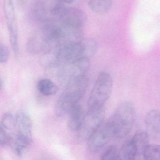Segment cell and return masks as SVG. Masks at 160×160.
<instances>
[{
  "mask_svg": "<svg viewBox=\"0 0 160 160\" xmlns=\"http://www.w3.org/2000/svg\"><path fill=\"white\" fill-rule=\"evenodd\" d=\"M9 53V49L7 46L4 44H0V63H4L8 61Z\"/></svg>",
  "mask_w": 160,
  "mask_h": 160,
  "instance_id": "22",
  "label": "cell"
},
{
  "mask_svg": "<svg viewBox=\"0 0 160 160\" xmlns=\"http://www.w3.org/2000/svg\"><path fill=\"white\" fill-rule=\"evenodd\" d=\"M27 1H28V0H18V2L19 4L22 6L25 4L27 2Z\"/></svg>",
  "mask_w": 160,
  "mask_h": 160,
  "instance_id": "25",
  "label": "cell"
},
{
  "mask_svg": "<svg viewBox=\"0 0 160 160\" xmlns=\"http://www.w3.org/2000/svg\"><path fill=\"white\" fill-rule=\"evenodd\" d=\"M142 155L144 160H160V146L155 144H148Z\"/></svg>",
  "mask_w": 160,
  "mask_h": 160,
  "instance_id": "19",
  "label": "cell"
},
{
  "mask_svg": "<svg viewBox=\"0 0 160 160\" xmlns=\"http://www.w3.org/2000/svg\"><path fill=\"white\" fill-rule=\"evenodd\" d=\"M8 32H9V41L14 55L17 57L18 54L19 48L18 41V31L16 19L9 20L7 21Z\"/></svg>",
  "mask_w": 160,
  "mask_h": 160,
  "instance_id": "17",
  "label": "cell"
},
{
  "mask_svg": "<svg viewBox=\"0 0 160 160\" xmlns=\"http://www.w3.org/2000/svg\"><path fill=\"white\" fill-rule=\"evenodd\" d=\"M60 25L59 48L78 43L83 39V32L82 28L62 26L61 24Z\"/></svg>",
  "mask_w": 160,
  "mask_h": 160,
  "instance_id": "8",
  "label": "cell"
},
{
  "mask_svg": "<svg viewBox=\"0 0 160 160\" xmlns=\"http://www.w3.org/2000/svg\"><path fill=\"white\" fill-rule=\"evenodd\" d=\"M3 86V82L2 78H0V91H1V89H2V88Z\"/></svg>",
  "mask_w": 160,
  "mask_h": 160,
  "instance_id": "26",
  "label": "cell"
},
{
  "mask_svg": "<svg viewBox=\"0 0 160 160\" xmlns=\"http://www.w3.org/2000/svg\"><path fill=\"white\" fill-rule=\"evenodd\" d=\"M64 3L66 4H70L74 2V0H61Z\"/></svg>",
  "mask_w": 160,
  "mask_h": 160,
  "instance_id": "24",
  "label": "cell"
},
{
  "mask_svg": "<svg viewBox=\"0 0 160 160\" xmlns=\"http://www.w3.org/2000/svg\"><path fill=\"white\" fill-rule=\"evenodd\" d=\"M105 107L88 109L83 120L77 131L78 139L87 141L89 137L102 124L105 117Z\"/></svg>",
  "mask_w": 160,
  "mask_h": 160,
  "instance_id": "4",
  "label": "cell"
},
{
  "mask_svg": "<svg viewBox=\"0 0 160 160\" xmlns=\"http://www.w3.org/2000/svg\"><path fill=\"white\" fill-rule=\"evenodd\" d=\"M137 156V149L131 139L127 141L122 145L116 160H135Z\"/></svg>",
  "mask_w": 160,
  "mask_h": 160,
  "instance_id": "14",
  "label": "cell"
},
{
  "mask_svg": "<svg viewBox=\"0 0 160 160\" xmlns=\"http://www.w3.org/2000/svg\"><path fill=\"white\" fill-rule=\"evenodd\" d=\"M149 138L147 131L142 130H138L133 135L132 140L137 149V156L143 154L145 148L149 144Z\"/></svg>",
  "mask_w": 160,
  "mask_h": 160,
  "instance_id": "15",
  "label": "cell"
},
{
  "mask_svg": "<svg viewBox=\"0 0 160 160\" xmlns=\"http://www.w3.org/2000/svg\"><path fill=\"white\" fill-rule=\"evenodd\" d=\"M48 9L47 4L42 1L35 2L30 10V16L33 20L42 24L49 20L48 18Z\"/></svg>",
  "mask_w": 160,
  "mask_h": 160,
  "instance_id": "13",
  "label": "cell"
},
{
  "mask_svg": "<svg viewBox=\"0 0 160 160\" xmlns=\"http://www.w3.org/2000/svg\"><path fill=\"white\" fill-rule=\"evenodd\" d=\"M147 132L149 137L155 141H160V112L152 109L147 113L145 118Z\"/></svg>",
  "mask_w": 160,
  "mask_h": 160,
  "instance_id": "9",
  "label": "cell"
},
{
  "mask_svg": "<svg viewBox=\"0 0 160 160\" xmlns=\"http://www.w3.org/2000/svg\"><path fill=\"white\" fill-rule=\"evenodd\" d=\"M88 82L87 76H83L74 78L68 82L54 108L57 117L63 116L68 113L78 104L85 93Z\"/></svg>",
  "mask_w": 160,
  "mask_h": 160,
  "instance_id": "1",
  "label": "cell"
},
{
  "mask_svg": "<svg viewBox=\"0 0 160 160\" xmlns=\"http://www.w3.org/2000/svg\"><path fill=\"white\" fill-rule=\"evenodd\" d=\"M112 137L107 121L103 122L87 141L88 150L92 153L100 152Z\"/></svg>",
  "mask_w": 160,
  "mask_h": 160,
  "instance_id": "6",
  "label": "cell"
},
{
  "mask_svg": "<svg viewBox=\"0 0 160 160\" xmlns=\"http://www.w3.org/2000/svg\"><path fill=\"white\" fill-rule=\"evenodd\" d=\"M117 148L115 145H111L101 156L100 160H116L117 156Z\"/></svg>",
  "mask_w": 160,
  "mask_h": 160,
  "instance_id": "21",
  "label": "cell"
},
{
  "mask_svg": "<svg viewBox=\"0 0 160 160\" xmlns=\"http://www.w3.org/2000/svg\"><path fill=\"white\" fill-rule=\"evenodd\" d=\"M8 136L4 128L0 124V146H4L7 143Z\"/></svg>",
  "mask_w": 160,
  "mask_h": 160,
  "instance_id": "23",
  "label": "cell"
},
{
  "mask_svg": "<svg viewBox=\"0 0 160 160\" xmlns=\"http://www.w3.org/2000/svg\"><path fill=\"white\" fill-rule=\"evenodd\" d=\"M68 128L74 131H78L82 122L85 114L82 106L78 104L68 112Z\"/></svg>",
  "mask_w": 160,
  "mask_h": 160,
  "instance_id": "12",
  "label": "cell"
},
{
  "mask_svg": "<svg viewBox=\"0 0 160 160\" xmlns=\"http://www.w3.org/2000/svg\"><path fill=\"white\" fill-rule=\"evenodd\" d=\"M15 117L18 128V133L32 142V122L30 116L25 112L19 111Z\"/></svg>",
  "mask_w": 160,
  "mask_h": 160,
  "instance_id": "10",
  "label": "cell"
},
{
  "mask_svg": "<svg viewBox=\"0 0 160 160\" xmlns=\"http://www.w3.org/2000/svg\"><path fill=\"white\" fill-rule=\"evenodd\" d=\"M113 88L112 77L107 72H102L97 78L88 101V109L101 108L109 99Z\"/></svg>",
  "mask_w": 160,
  "mask_h": 160,
  "instance_id": "3",
  "label": "cell"
},
{
  "mask_svg": "<svg viewBox=\"0 0 160 160\" xmlns=\"http://www.w3.org/2000/svg\"><path fill=\"white\" fill-rule=\"evenodd\" d=\"M7 143L14 154L22 157L31 145L32 142L28 141L18 132L8 136Z\"/></svg>",
  "mask_w": 160,
  "mask_h": 160,
  "instance_id": "11",
  "label": "cell"
},
{
  "mask_svg": "<svg viewBox=\"0 0 160 160\" xmlns=\"http://www.w3.org/2000/svg\"><path fill=\"white\" fill-rule=\"evenodd\" d=\"M57 19L62 26L82 28L87 20L86 14L81 9L66 6L62 10Z\"/></svg>",
  "mask_w": 160,
  "mask_h": 160,
  "instance_id": "7",
  "label": "cell"
},
{
  "mask_svg": "<svg viewBox=\"0 0 160 160\" xmlns=\"http://www.w3.org/2000/svg\"><path fill=\"white\" fill-rule=\"evenodd\" d=\"M90 67L89 58L82 57L56 68L58 70L57 75L61 80L66 81L68 82L74 78L87 76Z\"/></svg>",
  "mask_w": 160,
  "mask_h": 160,
  "instance_id": "5",
  "label": "cell"
},
{
  "mask_svg": "<svg viewBox=\"0 0 160 160\" xmlns=\"http://www.w3.org/2000/svg\"><path fill=\"white\" fill-rule=\"evenodd\" d=\"M89 9L98 14H104L110 10L112 5V0H88Z\"/></svg>",
  "mask_w": 160,
  "mask_h": 160,
  "instance_id": "16",
  "label": "cell"
},
{
  "mask_svg": "<svg viewBox=\"0 0 160 160\" xmlns=\"http://www.w3.org/2000/svg\"><path fill=\"white\" fill-rule=\"evenodd\" d=\"M1 125L5 129L12 130L17 126L16 117L10 113H5L1 117Z\"/></svg>",
  "mask_w": 160,
  "mask_h": 160,
  "instance_id": "20",
  "label": "cell"
},
{
  "mask_svg": "<svg viewBox=\"0 0 160 160\" xmlns=\"http://www.w3.org/2000/svg\"><path fill=\"white\" fill-rule=\"evenodd\" d=\"M37 87L38 91L45 96L55 95L59 90L57 85L49 79H42L39 80Z\"/></svg>",
  "mask_w": 160,
  "mask_h": 160,
  "instance_id": "18",
  "label": "cell"
},
{
  "mask_svg": "<svg viewBox=\"0 0 160 160\" xmlns=\"http://www.w3.org/2000/svg\"><path fill=\"white\" fill-rule=\"evenodd\" d=\"M135 118L134 104L128 101L121 102L107 121L113 137L118 139L126 137L132 129Z\"/></svg>",
  "mask_w": 160,
  "mask_h": 160,
  "instance_id": "2",
  "label": "cell"
}]
</instances>
